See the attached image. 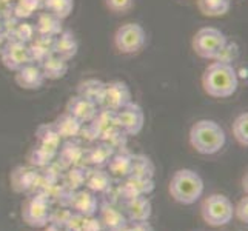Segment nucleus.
<instances>
[{
	"label": "nucleus",
	"instance_id": "f03ea898",
	"mask_svg": "<svg viewBox=\"0 0 248 231\" xmlns=\"http://www.w3.org/2000/svg\"><path fill=\"white\" fill-rule=\"evenodd\" d=\"M227 136L222 126L210 119H201L190 130V145L203 156L219 153L225 147Z\"/></svg>",
	"mask_w": 248,
	"mask_h": 231
},
{
	"label": "nucleus",
	"instance_id": "37998d69",
	"mask_svg": "<svg viewBox=\"0 0 248 231\" xmlns=\"http://www.w3.org/2000/svg\"><path fill=\"white\" fill-rule=\"evenodd\" d=\"M83 220H85V216L73 211V215L70 216V219H68L66 225H65V230L66 231H82Z\"/></svg>",
	"mask_w": 248,
	"mask_h": 231
},
{
	"label": "nucleus",
	"instance_id": "c85d7f7f",
	"mask_svg": "<svg viewBox=\"0 0 248 231\" xmlns=\"http://www.w3.org/2000/svg\"><path fill=\"white\" fill-rule=\"evenodd\" d=\"M196 3L205 17H222L232 8V0H196Z\"/></svg>",
	"mask_w": 248,
	"mask_h": 231
},
{
	"label": "nucleus",
	"instance_id": "9b49d317",
	"mask_svg": "<svg viewBox=\"0 0 248 231\" xmlns=\"http://www.w3.org/2000/svg\"><path fill=\"white\" fill-rule=\"evenodd\" d=\"M66 207L74 213H79L82 216H96L99 211V202L96 194L90 190H78L73 191L68 199Z\"/></svg>",
	"mask_w": 248,
	"mask_h": 231
},
{
	"label": "nucleus",
	"instance_id": "4c0bfd02",
	"mask_svg": "<svg viewBox=\"0 0 248 231\" xmlns=\"http://www.w3.org/2000/svg\"><path fill=\"white\" fill-rule=\"evenodd\" d=\"M54 157H56V153H51L45 148L39 147V145H36V147L31 150L28 160L34 167H48Z\"/></svg>",
	"mask_w": 248,
	"mask_h": 231
},
{
	"label": "nucleus",
	"instance_id": "8fccbe9b",
	"mask_svg": "<svg viewBox=\"0 0 248 231\" xmlns=\"http://www.w3.org/2000/svg\"><path fill=\"white\" fill-rule=\"evenodd\" d=\"M3 32V22H2V17H0V34Z\"/></svg>",
	"mask_w": 248,
	"mask_h": 231
},
{
	"label": "nucleus",
	"instance_id": "7ed1b4c3",
	"mask_svg": "<svg viewBox=\"0 0 248 231\" xmlns=\"http://www.w3.org/2000/svg\"><path fill=\"white\" fill-rule=\"evenodd\" d=\"M168 191L176 202L182 205H193L203 194V179L194 169H177L170 181Z\"/></svg>",
	"mask_w": 248,
	"mask_h": 231
},
{
	"label": "nucleus",
	"instance_id": "f8f14e48",
	"mask_svg": "<svg viewBox=\"0 0 248 231\" xmlns=\"http://www.w3.org/2000/svg\"><path fill=\"white\" fill-rule=\"evenodd\" d=\"M14 82L17 87H20L22 90L28 91H36L40 90L45 83V77L42 73L40 66L36 63H28L25 65L20 70H17L14 74Z\"/></svg>",
	"mask_w": 248,
	"mask_h": 231
},
{
	"label": "nucleus",
	"instance_id": "e433bc0d",
	"mask_svg": "<svg viewBox=\"0 0 248 231\" xmlns=\"http://www.w3.org/2000/svg\"><path fill=\"white\" fill-rule=\"evenodd\" d=\"M11 10L14 17H17L19 20H27L36 11L42 10V6L36 2H32V0H16L11 5Z\"/></svg>",
	"mask_w": 248,
	"mask_h": 231
},
{
	"label": "nucleus",
	"instance_id": "a211bd4d",
	"mask_svg": "<svg viewBox=\"0 0 248 231\" xmlns=\"http://www.w3.org/2000/svg\"><path fill=\"white\" fill-rule=\"evenodd\" d=\"M131 157H133V154L126 148L114 151L109 162H108V165H107L108 173L111 174V177L125 179V177L130 176V173H131Z\"/></svg>",
	"mask_w": 248,
	"mask_h": 231
},
{
	"label": "nucleus",
	"instance_id": "72a5a7b5",
	"mask_svg": "<svg viewBox=\"0 0 248 231\" xmlns=\"http://www.w3.org/2000/svg\"><path fill=\"white\" fill-rule=\"evenodd\" d=\"M36 37V30L34 25L27 22V20H19L16 27L11 30V32L8 34V40L20 42V44H30V42Z\"/></svg>",
	"mask_w": 248,
	"mask_h": 231
},
{
	"label": "nucleus",
	"instance_id": "a18cd8bd",
	"mask_svg": "<svg viewBox=\"0 0 248 231\" xmlns=\"http://www.w3.org/2000/svg\"><path fill=\"white\" fill-rule=\"evenodd\" d=\"M128 231H155V227H153L150 222H134V224L128 225Z\"/></svg>",
	"mask_w": 248,
	"mask_h": 231
},
{
	"label": "nucleus",
	"instance_id": "a878e982",
	"mask_svg": "<svg viewBox=\"0 0 248 231\" xmlns=\"http://www.w3.org/2000/svg\"><path fill=\"white\" fill-rule=\"evenodd\" d=\"M57 153L61 154L62 164L66 167L83 165V160H87V151H85L79 143H76L73 140L65 142L63 147L59 148Z\"/></svg>",
	"mask_w": 248,
	"mask_h": 231
},
{
	"label": "nucleus",
	"instance_id": "c756f323",
	"mask_svg": "<svg viewBox=\"0 0 248 231\" xmlns=\"http://www.w3.org/2000/svg\"><path fill=\"white\" fill-rule=\"evenodd\" d=\"M156 167L153 160L145 154H133L131 157V173L134 177H155Z\"/></svg>",
	"mask_w": 248,
	"mask_h": 231
},
{
	"label": "nucleus",
	"instance_id": "603ef678",
	"mask_svg": "<svg viewBox=\"0 0 248 231\" xmlns=\"http://www.w3.org/2000/svg\"><path fill=\"white\" fill-rule=\"evenodd\" d=\"M32 2H36V3H39V5L42 6V3H44V0H32Z\"/></svg>",
	"mask_w": 248,
	"mask_h": 231
},
{
	"label": "nucleus",
	"instance_id": "c9c22d12",
	"mask_svg": "<svg viewBox=\"0 0 248 231\" xmlns=\"http://www.w3.org/2000/svg\"><path fill=\"white\" fill-rule=\"evenodd\" d=\"M232 131H233L236 142L241 145V147L247 148L248 147V113L247 111L236 116Z\"/></svg>",
	"mask_w": 248,
	"mask_h": 231
},
{
	"label": "nucleus",
	"instance_id": "c03bdc74",
	"mask_svg": "<svg viewBox=\"0 0 248 231\" xmlns=\"http://www.w3.org/2000/svg\"><path fill=\"white\" fill-rule=\"evenodd\" d=\"M82 231H104L97 216H87L83 220Z\"/></svg>",
	"mask_w": 248,
	"mask_h": 231
},
{
	"label": "nucleus",
	"instance_id": "864d4df0",
	"mask_svg": "<svg viewBox=\"0 0 248 231\" xmlns=\"http://www.w3.org/2000/svg\"><path fill=\"white\" fill-rule=\"evenodd\" d=\"M5 6H6V5H3L2 2H0V13H2V10H3V8H5Z\"/></svg>",
	"mask_w": 248,
	"mask_h": 231
},
{
	"label": "nucleus",
	"instance_id": "bb28decb",
	"mask_svg": "<svg viewBox=\"0 0 248 231\" xmlns=\"http://www.w3.org/2000/svg\"><path fill=\"white\" fill-rule=\"evenodd\" d=\"M104 90H105V82L100 79H85L78 85V94L85 99L94 102L97 107L102 105V97H104Z\"/></svg>",
	"mask_w": 248,
	"mask_h": 231
},
{
	"label": "nucleus",
	"instance_id": "ddd939ff",
	"mask_svg": "<svg viewBox=\"0 0 248 231\" xmlns=\"http://www.w3.org/2000/svg\"><path fill=\"white\" fill-rule=\"evenodd\" d=\"M153 190H155V179L153 177H134L128 176L122 185L119 186V193L121 198L125 200L138 198V196H148Z\"/></svg>",
	"mask_w": 248,
	"mask_h": 231
},
{
	"label": "nucleus",
	"instance_id": "2eb2a0df",
	"mask_svg": "<svg viewBox=\"0 0 248 231\" xmlns=\"http://www.w3.org/2000/svg\"><path fill=\"white\" fill-rule=\"evenodd\" d=\"M126 220L131 224L134 222H147L153 215V205L147 196H138V198L125 200Z\"/></svg>",
	"mask_w": 248,
	"mask_h": 231
},
{
	"label": "nucleus",
	"instance_id": "6ab92c4d",
	"mask_svg": "<svg viewBox=\"0 0 248 231\" xmlns=\"http://www.w3.org/2000/svg\"><path fill=\"white\" fill-rule=\"evenodd\" d=\"M53 44H54V37L39 36V34H36V37L28 44L31 63L40 65L44 61H46V59L53 54Z\"/></svg>",
	"mask_w": 248,
	"mask_h": 231
},
{
	"label": "nucleus",
	"instance_id": "9d476101",
	"mask_svg": "<svg viewBox=\"0 0 248 231\" xmlns=\"http://www.w3.org/2000/svg\"><path fill=\"white\" fill-rule=\"evenodd\" d=\"M2 63L6 70L10 71H17L23 68L25 65L31 63V57H30V49L27 44H20V42H14V40H8V44L5 45L2 54Z\"/></svg>",
	"mask_w": 248,
	"mask_h": 231
},
{
	"label": "nucleus",
	"instance_id": "79ce46f5",
	"mask_svg": "<svg viewBox=\"0 0 248 231\" xmlns=\"http://www.w3.org/2000/svg\"><path fill=\"white\" fill-rule=\"evenodd\" d=\"M233 216L239 222H242V224H247V222H248V198H247V196H245V198H242L233 207Z\"/></svg>",
	"mask_w": 248,
	"mask_h": 231
},
{
	"label": "nucleus",
	"instance_id": "aec40b11",
	"mask_svg": "<svg viewBox=\"0 0 248 231\" xmlns=\"http://www.w3.org/2000/svg\"><path fill=\"white\" fill-rule=\"evenodd\" d=\"M97 217L104 231H116L128 225L125 215L119 208H116L114 205H104L100 208V215Z\"/></svg>",
	"mask_w": 248,
	"mask_h": 231
},
{
	"label": "nucleus",
	"instance_id": "f257e3e1",
	"mask_svg": "<svg viewBox=\"0 0 248 231\" xmlns=\"http://www.w3.org/2000/svg\"><path fill=\"white\" fill-rule=\"evenodd\" d=\"M202 90L205 94L215 99H227L232 97L237 91L239 77L233 65L211 62L202 74L201 79Z\"/></svg>",
	"mask_w": 248,
	"mask_h": 231
},
{
	"label": "nucleus",
	"instance_id": "0eeeda50",
	"mask_svg": "<svg viewBox=\"0 0 248 231\" xmlns=\"http://www.w3.org/2000/svg\"><path fill=\"white\" fill-rule=\"evenodd\" d=\"M51 202L44 194L36 193L22 205V219L31 228H45L49 224Z\"/></svg>",
	"mask_w": 248,
	"mask_h": 231
},
{
	"label": "nucleus",
	"instance_id": "4be33fe9",
	"mask_svg": "<svg viewBox=\"0 0 248 231\" xmlns=\"http://www.w3.org/2000/svg\"><path fill=\"white\" fill-rule=\"evenodd\" d=\"M40 70L44 73L45 80H59L63 79L66 76L68 70H70V65H68V61L59 57L56 54H51L46 61H44L40 65Z\"/></svg>",
	"mask_w": 248,
	"mask_h": 231
},
{
	"label": "nucleus",
	"instance_id": "de8ad7c7",
	"mask_svg": "<svg viewBox=\"0 0 248 231\" xmlns=\"http://www.w3.org/2000/svg\"><path fill=\"white\" fill-rule=\"evenodd\" d=\"M44 231H66L65 228H61V227H56V225H51V224H48L46 227H45V230Z\"/></svg>",
	"mask_w": 248,
	"mask_h": 231
},
{
	"label": "nucleus",
	"instance_id": "393cba45",
	"mask_svg": "<svg viewBox=\"0 0 248 231\" xmlns=\"http://www.w3.org/2000/svg\"><path fill=\"white\" fill-rule=\"evenodd\" d=\"M37 136V145L42 148H45L51 153H56L61 148V143L62 139L59 133L56 131V128L53 123H45V125H40L36 131Z\"/></svg>",
	"mask_w": 248,
	"mask_h": 231
},
{
	"label": "nucleus",
	"instance_id": "49530a36",
	"mask_svg": "<svg viewBox=\"0 0 248 231\" xmlns=\"http://www.w3.org/2000/svg\"><path fill=\"white\" fill-rule=\"evenodd\" d=\"M6 44H8V37L2 32V34H0V54H2V51H3V48H5Z\"/></svg>",
	"mask_w": 248,
	"mask_h": 231
},
{
	"label": "nucleus",
	"instance_id": "423d86ee",
	"mask_svg": "<svg viewBox=\"0 0 248 231\" xmlns=\"http://www.w3.org/2000/svg\"><path fill=\"white\" fill-rule=\"evenodd\" d=\"M202 219L210 227H224L233 220V202L225 194H211L202 202Z\"/></svg>",
	"mask_w": 248,
	"mask_h": 231
},
{
	"label": "nucleus",
	"instance_id": "b1692460",
	"mask_svg": "<svg viewBox=\"0 0 248 231\" xmlns=\"http://www.w3.org/2000/svg\"><path fill=\"white\" fill-rule=\"evenodd\" d=\"M53 125L56 128V131L59 133V136H61V139L71 140L80 134L83 123H80L78 119H74L71 114L63 113L56 119V121L53 122Z\"/></svg>",
	"mask_w": 248,
	"mask_h": 231
},
{
	"label": "nucleus",
	"instance_id": "1a4fd4ad",
	"mask_svg": "<svg viewBox=\"0 0 248 231\" xmlns=\"http://www.w3.org/2000/svg\"><path fill=\"white\" fill-rule=\"evenodd\" d=\"M143 123H145L143 109L138 104H134V102H130L124 108L116 111V125L126 136L139 134L143 128Z\"/></svg>",
	"mask_w": 248,
	"mask_h": 231
},
{
	"label": "nucleus",
	"instance_id": "ea45409f",
	"mask_svg": "<svg viewBox=\"0 0 248 231\" xmlns=\"http://www.w3.org/2000/svg\"><path fill=\"white\" fill-rule=\"evenodd\" d=\"M71 215H73V211L68 207L51 210V213H49V224L56 225V227H61V228H65L66 222H68V219H70Z\"/></svg>",
	"mask_w": 248,
	"mask_h": 231
},
{
	"label": "nucleus",
	"instance_id": "412c9836",
	"mask_svg": "<svg viewBox=\"0 0 248 231\" xmlns=\"http://www.w3.org/2000/svg\"><path fill=\"white\" fill-rule=\"evenodd\" d=\"M111 185H113V177L108 173V169L104 168H96L88 169L87 173V181H85V186L87 190L91 193L97 194V193H105L108 191Z\"/></svg>",
	"mask_w": 248,
	"mask_h": 231
},
{
	"label": "nucleus",
	"instance_id": "7c9ffc66",
	"mask_svg": "<svg viewBox=\"0 0 248 231\" xmlns=\"http://www.w3.org/2000/svg\"><path fill=\"white\" fill-rule=\"evenodd\" d=\"M113 153H114V150L111 147H108L107 143L99 142L96 147H93L87 151V160L96 168H104L108 165V162H109L111 156H113Z\"/></svg>",
	"mask_w": 248,
	"mask_h": 231
},
{
	"label": "nucleus",
	"instance_id": "6e6552de",
	"mask_svg": "<svg viewBox=\"0 0 248 231\" xmlns=\"http://www.w3.org/2000/svg\"><path fill=\"white\" fill-rule=\"evenodd\" d=\"M133 102V94L131 88L128 87V83L124 80H111L105 82V90H104V97H102V105L107 109L111 111H119Z\"/></svg>",
	"mask_w": 248,
	"mask_h": 231
},
{
	"label": "nucleus",
	"instance_id": "a19ab883",
	"mask_svg": "<svg viewBox=\"0 0 248 231\" xmlns=\"http://www.w3.org/2000/svg\"><path fill=\"white\" fill-rule=\"evenodd\" d=\"M107 10L116 14H124L134 6V0H105Z\"/></svg>",
	"mask_w": 248,
	"mask_h": 231
},
{
	"label": "nucleus",
	"instance_id": "3c124183",
	"mask_svg": "<svg viewBox=\"0 0 248 231\" xmlns=\"http://www.w3.org/2000/svg\"><path fill=\"white\" fill-rule=\"evenodd\" d=\"M116 231H128V225L124 227V228H119V230H116Z\"/></svg>",
	"mask_w": 248,
	"mask_h": 231
},
{
	"label": "nucleus",
	"instance_id": "09e8293b",
	"mask_svg": "<svg viewBox=\"0 0 248 231\" xmlns=\"http://www.w3.org/2000/svg\"><path fill=\"white\" fill-rule=\"evenodd\" d=\"M0 2H2L3 5H13L16 0H0Z\"/></svg>",
	"mask_w": 248,
	"mask_h": 231
},
{
	"label": "nucleus",
	"instance_id": "4468645a",
	"mask_svg": "<svg viewBox=\"0 0 248 231\" xmlns=\"http://www.w3.org/2000/svg\"><path fill=\"white\" fill-rule=\"evenodd\" d=\"M97 109H99V107L94 104V102L79 96V94H76V96H73L66 102L65 113L71 114L74 119H78L80 123H88L93 121V117L96 116Z\"/></svg>",
	"mask_w": 248,
	"mask_h": 231
},
{
	"label": "nucleus",
	"instance_id": "f704fd0d",
	"mask_svg": "<svg viewBox=\"0 0 248 231\" xmlns=\"http://www.w3.org/2000/svg\"><path fill=\"white\" fill-rule=\"evenodd\" d=\"M99 140H100V142H104V143H107L108 147H111L114 151H117V150L126 148L128 136H126L117 125H114L113 128H109L108 131H105L104 134H102Z\"/></svg>",
	"mask_w": 248,
	"mask_h": 231
},
{
	"label": "nucleus",
	"instance_id": "58836bf2",
	"mask_svg": "<svg viewBox=\"0 0 248 231\" xmlns=\"http://www.w3.org/2000/svg\"><path fill=\"white\" fill-rule=\"evenodd\" d=\"M237 57H239V48H237V45L227 42V44L224 45V48L220 49V53L216 56L215 61L216 62H220V63L233 65Z\"/></svg>",
	"mask_w": 248,
	"mask_h": 231
},
{
	"label": "nucleus",
	"instance_id": "2f4dec72",
	"mask_svg": "<svg viewBox=\"0 0 248 231\" xmlns=\"http://www.w3.org/2000/svg\"><path fill=\"white\" fill-rule=\"evenodd\" d=\"M42 8L46 13L54 14L61 20H65L74 10V0H44Z\"/></svg>",
	"mask_w": 248,
	"mask_h": 231
},
{
	"label": "nucleus",
	"instance_id": "cd10ccee",
	"mask_svg": "<svg viewBox=\"0 0 248 231\" xmlns=\"http://www.w3.org/2000/svg\"><path fill=\"white\" fill-rule=\"evenodd\" d=\"M88 125L94 131V134L97 136V139H100L102 134L116 125V111H111V109H107L104 107H99L96 116L93 117L91 122H88Z\"/></svg>",
	"mask_w": 248,
	"mask_h": 231
},
{
	"label": "nucleus",
	"instance_id": "5701e85b",
	"mask_svg": "<svg viewBox=\"0 0 248 231\" xmlns=\"http://www.w3.org/2000/svg\"><path fill=\"white\" fill-rule=\"evenodd\" d=\"M63 20H61L59 17H56L51 13H40L37 15V20L34 23V30L39 36H49V37H56L57 34H61L63 31Z\"/></svg>",
	"mask_w": 248,
	"mask_h": 231
},
{
	"label": "nucleus",
	"instance_id": "f3484780",
	"mask_svg": "<svg viewBox=\"0 0 248 231\" xmlns=\"http://www.w3.org/2000/svg\"><path fill=\"white\" fill-rule=\"evenodd\" d=\"M39 173L28 167H17L11 173V186L17 193L32 191L37 185Z\"/></svg>",
	"mask_w": 248,
	"mask_h": 231
},
{
	"label": "nucleus",
	"instance_id": "20e7f679",
	"mask_svg": "<svg viewBox=\"0 0 248 231\" xmlns=\"http://www.w3.org/2000/svg\"><path fill=\"white\" fill-rule=\"evenodd\" d=\"M113 44L119 54H138L147 44V32H145L142 25L136 22H128L116 30Z\"/></svg>",
	"mask_w": 248,
	"mask_h": 231
},
{
	"label": "nucleus",
	"instance_id": "473e14b6",
	"mask_svg": "<svg viewBox=\"0 0 248 231\" xmlns=\"http://www.w3.org/2000/svg\"><path fill=\"white\" fill-rule=\"evenodd\" d=\"M87 173H88V169L85 168L83 165L70 167V169H68V173L65 174L63 185H65L70 191L82 190V186H85V181H87Z\"/></svg>",
	"mask_w": 248,
	"mask_h": 231
},
{
	"label": "nucleus",
	"instance_id": "dca6fc26",
	"mask_svg": "<svg viewBox=\"0 0 248 231\" xmlns=\"http://www.w3.org/2000/svg\"><path fill=\"white\" fill-rule=\"evenodd\" d=\"M79 53V42L76 39L74 34L70 30H63L61 34L54 37L53 44V54L65 59V61H71Z\"/></svg>",
	"mask_w": 248,
	"mask_h": 231
},
{
	"label": "nucleus",
	"instance_id": "39448f33",
	"mask_svg": "<svg viewBox=\"0 0 248 231\" xmlns=\"http://www.w3.org/2000/svg\"><path fill=\"white\" fill-rule=\"evenodd\" d=\"M228 42L227 36L215 27H203L196 31L191 40V48L201 59L215 61L220 49Z\"/></svg>",
	"mask_w": 248,
	"mask_h": 231
}]
</instances>
